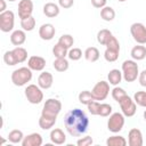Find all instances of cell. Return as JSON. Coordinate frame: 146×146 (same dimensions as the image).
I'll use <instances>...</instances> for the list:
<instances>
[{"mask_svg":"<svg viewBox=\"0 0 146 146\" xmlns=\"http://www.w3.org/2000/svg\"><path fill=\"white\" fill-rule=\"evenodd\" d=\"M64 125L72 137H80L87 132L89 128V119L80 108H73L64 116Z\"/></svg>","mask_w":146,"mask_h":146,"instance_id":"obj_1","label":"cell"},{"mask_svg":"<svg viewBox=\"0 0 146 146\" xmlns=\"http://www.w3.org/2000/svg\"><path fill=\"white\" fill-rule=\"evenodd\" d=\"M122 75L124 81L127 82H133L137 80L139 75V68L138 64L133 59H127L122 63Z\"/></svg>","mask_w":146,"mask_h":146,"instance_id":"obj_2","label":"cell"},{"mask_svg":"<svg viewBox=\"0 0 146 146\" xmlns=\"http://www.w3.org/2000/svg\"><path fill=\"white\" fill-rule=\"evenodd\" d=\"M32 79V70L27 67H19L11 73V82L16 87H23Z\"/></svg>","mask_w":146,"mask_h":146,"instance_id":"obj_3","label":"cell"},{"mask_svg":"<svg viewBox=\"0 0 146 146\" xmlns=\"http://www.w3.org/2000/svg\"><path fill=\"white\" fill-rule=\"evenodd\" d=\"M60 111H62V103L56 98H49L43 104L41 115L57 117V115L60 113Z\"/></svg>","mask_w":146,"mask_h":146,"instance_id":"obj_4","label":"cell"},{"mask_svg":"<svg viewBox=\"0 0 146 146\" xmlns=\"http://www.w3.org/2000/svg\"><path fill=\"white\" fill-rule=\"evenodd\" d=\"M25 97L29 100V103L36 105L40 104L43 100V92L41 88L36 84H29L25 88Z\"/></svg>","mask_w":146,"mask_h":146,"instance_id":"obj_5","label":"cell"},{"mask_svg":"<svg viewBox=\"0 0 146 146\" xmlns=\"http://www.w3.org/2000/svg\"><path fill=\"white\" fill-rule=\"evenodd\" d=\"M123 125H124V115L122 113L115 112L110 115V119L107 121V129L111 132L113 133L120 132L123 129Z\"/></svg>","mask_w":146,"mask_h":146,"instance_id":"obj_6","label":"cell"},{"mask_svg":"<svg viewBox=\"0 0 146 146\" xmlns=\"http://www.w3.org/2000/svg\"><path fill=\"white\" fill-rule=\"evenodd\" d=\"M119 105H120V108H121V112L124 116L127 117H131L136 114L137 112V104L135 103V100L129 97L128 95L124 96L120 102H119Z\"/></svg>","mask_w":146,"mask_h":146,"instance_id":"obj_7","label":"cell"},{"mask_svg":"<svg viewBox=\"0 0 146 146\" xmlns=\"http://www.w3.org/2000/svg\"><path fill=\"white\" fill-rule=\"evenodd\" d=\"M15 24V14L11 10H6L0 13V30L5 33L10 32L14 29Z\"/></svg>","mask_w":146,"mask_h":146,"instance_id":"obj_8","label":"cell"},{"mask_svg":"<svg viewBox=\"0 0 146 146\" xmlns=\"http://www.w3.org/2000/svg\"><path fill=\"white\" fill-rule=\"evenodd\" d=\"M130 33L138 44L146 43V26L143 23H133L130 26Z\"/></svg>","mask_w":146,"mask_h":146,"instance_id":"obj_9","label":"cell"},{"mask_svg":"<svg viewBox=\"0 0 146 146\" xmlns=\"http://www.w3.org/2000/svg\"><path fill=\"white\" fill-rule=\"evenodd\" d=\"M91 92H92V96H94V98L96 100H104V99H106V97L110 94V83H108V81L102 80V81L97 82L94 86Z\"/></svg>","mask_w":146,"mask_h":146,"instance_id":"obj_10","label":"cell"},{"mask_svg":"<svg viewBox=\"0 0 146 146\" xmlns=\"http://www.w3.org/2000/svg\"><path fill=\"white\" fill-rule=\"evenodd\" d=\"M33 2L32 0H21L18 3V16L21 19H25L32 16Z\"/></svg>","mask_w":146,"mask_h":146,"instance_id":"obj_11","label":"cell"},{"mask_svg":"<svg viewBox=\"0 0 146 146\" xmlns=\"http://www.w3.org/2000/svg\"><path fill=\"white\" fill-rule=\"evenodd\" d=\"M55 33H56L55 26L52 24H50V23L42 24L40 26V29H39V36L42 40H46V41L51 40L55 36Z\"/></svg>","mask_w":146,"mask_h":146,"instance_id":"obj_12","label":"cell"},{"mask_svg":"<svg viewBox=\"0 0 146 146\" xmlns=\"http://www.w3.org/2000/svg\"><path fill=\"white\" fill-rule=\"evenodd\" d=\"M128 144L130 146H143V133L139 129L132 128L128 133Z\"/></svg>","mask_w":146,"mask_h":146,"instance_id":"obj_13","label":"cell"},{"mask_svg":"<svg viewBox=\"0 0 146 146\" xmlns=\"http://www.w3.org/2000/svg\"><path fill=\"white\" fill-rule=\"evenodd\" d=\"M27 66L32 71H42L46 66V59L41 56H31L27 60Z\"/></svg>","mask_w":146,"mask_h":146,"instance_id":"obj_14","label":"cell"},{"mask_svg":"<svg viewBox=\"0 0 146 146\" xmlns=\"http://www.w3.org/2000/svg\"><path fill=\"white\" fill-rule=\"evenodd\" d=\"M42 141H43L42 136L38 132H33V133H30L24 137L22 145L23 146H41Z\"/></svg>","mask_w":146,"mask_h":146,"instance_id":"obj_15","label":"cell"},{"mask_svg":"<svg viewBox=\"0 0 146 146\" xmlns=\"http://www.w3.org/2000/svg\"><path fill=\"white\" fill-rule=\"evenodd\" d=\"M54 78L52 74L49 72H42L38 78V86L41 89H49L52 86Z\"/></svg>","mask_w":146,"mask_h":146,"instance_id":"obj_16","label":"cell"},{"mask_svg":"<svg viewBox=\"0 0 146 146\" xmlns=\"http://www.w3.org/2000/svg\"><path fill=\"white\" fill-rule=\"evenodd\" d=\"M50 140L56 145H63L66 141V135L59 128H55L50 131Z\"/></svg>","mask_w":146,"mask_h":146,"instance_id":"obj_17","label":"cell"},{"mask_svg":"<svg viewBox=\"0 0 146 146\" xmlns=\"http://www.w3.org/2000/svg\"><path fill=\"white\" fill-rule=\"evenodd\" d=\"M25 40H26V33L24 30H15L10 35V42L16 47L22 46L25 42Z\"/></svg>","mask_w":146,"mask_h":146,"instance_id":"obj_18","label":"cell"},{"mask_svg":"<svg viewBox=\"0 0 146 146\" xmlns=\"http://www.w3.org/2000/svg\"><path fill=\"white\" fill-rule=\"evenodd\" d=\"M43 14L49 18L56 17L59 15V6L54 2H47L43 6Z\"/></svg>","mask_w":146,"mask_h":146,"instance_id":"obj_19","label":"cell"},{"mask_svg":"<svg viewBox=\"0 0 146 146\" xmlns=\"http://www.w3.org/2000/svg\"><path fill=\"white\" fill-rule=\"evenodd\" d=\"M123 79V75H122V72L117 68H113L108 72L107 74V80H108V83L112 84V86H117Z\"/></svg>","mask_w":146,"mask_h":146,"instance_id":"obj_20","label":"cell"},{"mask_svg":"<svg viewBox=\"0 0 146 146\" xmlns=\"http://www.w3.org/2000/svg\"><path fill=\"white\" fill-rule=\"evenodd\" d=\"M130 55H131V57H132L133 60H143L146 57V47L143 46V44L135 46L131 49Z\"/></svg>","mask_w":146,"mask_h":146,"instance_id":"obj_21","label":"cell"},{"mask_svg":"<svg viewBox=\"0 0 146 146\" xmlns=\"http://www.w3.org/2000/svg\"><path fill=\"white\" fill-rule=\"evenodd\" d=\"M57 117H51V116H46V115H41L39 119V127L42 130H49L51 129L55 123H56Z\"/></svg>","mask_w":146,"mask_h":146,"instance_id":"obj_22","label":"cell"},{"mask_svg":"<svg viewBox=\"0 0 146 146\" xmlns=\"http://www.w3.org/2000/svg\"><path fill=\"white\" fill-rule=\"evenodd\" d=\"M84 58L88 60V62H91V63H95L99 59V50L96 48V47H89L84 50V54H83Z\"/></svg>","mask_w":146,"mask_h":146,"instance_id":"obj_23","label":"cell"},{"mask_svg":"<svg viewBox=\"0 0 146 146\" xmlns=\"http://www.w3.org/2000/svg\"><path fill=\"white\" fill-rule=\"evenodd\" d=\"M100 17L105 22H112L115 18V11H114V9L112 7L105 6V7H103L100 9Z\"/></svg>","mask_w":146,"mask_h":146,"instance_id":"obj_24","label":"cell"},{"mask_svg":"<svg viewBox=\"0 0 146 146\" xmlns=\"http://www.w3.org/2000/svg\"><path fill=\"white\" fill-rule=\"evenodd\" d=\"M106 145L107 146H125L127 145V140L124 137L122 136H111L106 139Z\"/></svg>","mask_w":146,"mask_h":146,"instance_id":"obj_25","label":"cell"},{"mask_svg":"<svg viewBox=\"0 0 146 146\" xmlns=\"http://www.w3.org/2000/svg\"><path fill=\"white\" fill-rule=\"evenodd\" d=\"M112 35H113V34H112V32H111L110 30L103 29V30H100V31L97 33V41H98V43H100L102 46H106V43L108 42V40L111 39Z\"/></svg>","mask_w":146,"mask_h":146,"instance_id":"obj_26","label":"cell"},{"mask_svg":"<svg viewBox=\"0 0 146 146\" xmlns=\"http://www.w3.org/2000/svg\"><path fill=\"white\" fill-rule=\"evenodd\" d=\"M52 66L57 72H65L68 70L70 64L66 58H56L52 63Z\"/></svg>","mask_w":146,"mask_h":146,"instance_id":"obj_27","label":"cell"},{"mask_svg":"<svg viewBox=\"0 0 146 146\" xmlns=\"http://www.w3.org/2000/svg\"><path fill=\"white\" fill-rule=\"evenodd\" d=\"M24 135H23V131L22 130H18V129H14L9 132L8 135V140L13 144H18V143H22L23 139H24Z\"/></svg>","mask_w":146,"mask_h":146,"instance_id":"obj_28","label":"cell"},{"mask_svg":"<svg viewBox=\"0 0 146 146\" xmlns=\"http://www.w3.org/2000/svg\"><path fill=\"white\" fill-rule=\"evenodd\" d=\"M13 52H14L15 58H16V60H17L18 64L19 63H24L27 59V51H26L25 48H23L21 46L19 47H16L15 49H13Z\"/></svg>","mask_w":146,"mask_h":146,"instance_id":"obj_29","label":"cell"},{"mask_svg":"<svg viewBox=\"0 0 146 146\" xmlns=\"http://www.w3.org/2000/svg\"><path fill=\"white\" fill-rule=\"evenodd\" d=\"M52 54L56 58H65L68 54V49L57 42L52 48Z\"/></svg>","mask_w":146,"mask_h":146,"instance_id":"obj_30","label":"cell"},{"mask_svg":"<svg viewBox=\"0 0 146 146\" xmlns=\"http://www.w3.org/2000/svg\"><path fill=\"white\" fill-rule=\"evenodd\" d=\"M78 98H79V102H80L82 105H88V104L91 103L92 100H96V99L94 98V96H92V92L89 91V90H83V91H81V92L79 94Z\"/></svg>","mask_w":146,"mask_h":146,"instance_id":"obj_31","label":"cell"},{"mask_svg":"<svg viewBox=\"0 0 146 146\" xmlns=\"http://www.w3.org/2000/svg\"><path fill=\"white\" fill-rule=\"evenodd\" d=\"M21 27L26 32H30V31H33L34 27H35V18L33 16L29 17V18H25V19H21Z\"/></svg>","mask_w":146,"mask_h":146,"instance_id":"obj_32","label":"cell"},{"mask_svg":"<svg viewBox=\"0 0 146 146\" xmlns=\"http://www.w3.org/2000/svg\"><path fill=\"white\" fill-rule=\"evenodd\" d=\"M133 100L138 106L146 108V91H137L133 95Z\"/></svg>","mask_w":146,"mask_h":146,"instance_id":"obj_33","label":"cell"},{"mask_svg":"<svg viewBox=\"0 0 146 146\" xmlns=\"http://www.w3.org/2000/svg\"><path fill=\"white\" fill-rule=\"evenodd\" d=\"M119 54H120L119 50H113V49H108V48H106V49H105V52H104V58H105L107 62L113 63V62L117 60V58H119Z\"/></svg>","mask_w":146,"mask_h":146,"instance_id":"obj_34","label":"cell"},{"mask_svg":"<svg viewBox=\"0 0 146 146\" xmlns=\"http://www.w3.org/2000/svg\"><path fill=\"white\" fill-rule=\"evenodd\" d=\"M124 96H127V92H125V90H124L123 88H120V87L115 86V87L112 89V97H113V99H114L115 102L119 103Z\"/></svg>","mask_w":146,"mask_h":146,"instance_id":"obj_35","label":"cell"},{"mask_svg":"<svg viewBox=\"0 0 146 146\" xmlns=\"http://www.w3.org/2000/svg\"><path fill=\"white\" fill-rule=\"evenodd\" d=\"M58 43H60L62 46H64V47H66L67 49H70V48L73 46V43H74V39H73V36H72L71 34H63V35L59 38Z\"/></svg>","mask_w":146,"mask_h":146,"instance_id":"obj_36","label":"cell"},{"mask_svg":"<svg viewBox=\"0 0 146 146\" xmlns=\"http://www.w3.org/2000/svg\"><path fill=\"white\" fill-rule=\"evenodd\" d=\"M3 62L8 66H14V65L18 64L17 60H16V58H15V55H14L13 50H8V51L5 52V55H3Z\"/></svg>","mask_w":146,"mask_h":146,"instance_id":"obj_37","label":"cell"},{"mask_svg":"<svg viewBox=\"0 0 146 146\" xmlns=\"http://www.w3.org/2000/svg\"><path fill=\"white\" fill-rule=\"evenodd\" d=\"M88 111L90 114L92 115H99V108H100V103H98L97 100H92L91 103H89L87 105Z\"/></svg>","mask_w":146,"mask_h":146,"instance_id":"obj_38","label":"cell"},{"mask_svg":"<svg viewBox=\"0 0 146 146\" xmlns=\"http://www.w3.org/2000/svg\"><path fill=\"white\" fill-rule=\"evenodd\" d=\"M67 56L71 60H79L82 57V51H81L80 48H72V49L68 50Z\"/></svg>","mask_w":146,"mask_h":146,"instance_id":"obj_39","label":"cell"},{"mask_svg":"<svg viewBox=\"0 0 146 146\" xmlns=\"http://www.w3.org/2000/svg\"><path fill=\"white\" fill-rule=\"evenodd\" d=\"M112 106L110 104H106V103H103L100 104V108H99V115L103 116V117H106V116H110L112 114Z\"/></svg>","mask_w":146,"mask_h":146,"instance_id":"obj_40","label":"cell"},{"mask_svg":"<svg viewBox=\"0 0 146 146\" xmlns=\"http://www.w3.org/2000/svg\"><path fill=\"white\" fill-rule=\"evenodd\" d=\"M106 48L108 49H113V50H119L120 51V42L115 36H111V39L108 40V42L106 43Z\"/></svg>","mask_w":146,"mask_h":146,"instance_id":"obj_41","label":"cell"},{"mask_svg":"<svg viewBox=\"0 0 146 146\" xmlns=\"http://www.w3.org/2000/svg\"><path fill=\"white\" fill-rule=\"evenodd\" d=\"M92 143H94V140H92V138H91L90 136L82 137V138H80V139L76 141L78 146H90Z\"/></svg>","mask_w":146,"mask_h":146,"instance_id":"obj_42","label":"cell"},{"mask_svg":"<svg viewBox=\"0 0 146 146\" xmlns=\"http://www.w3.org/2000/svg\"><path fill=\"white\" fill-rule=\"evenodd\" d=\"M74 3V0H58V5L59 7L64 8V9H68L73 6Z\"/></svg>","mask_w":146,"mask_h":146,"instance_id":"obj_43","label":"cell"},{"mask_svg":"<svg viewBox=\"0 0 146 146\" xmlns=\"http://www.w3.org/2000/svg\"><path fill=\"white\" fill-rule=\"evenodd\" d=\"M106 2L107 0H91V5L95 8H100V9L106 6Z\"/></svg>","mask_w":146,"mask_h":146,"instance_id":"obj_44","label":"cell"},{"mask_svg":"<svg viewBox=\"0 0 146 146\" xmlns=\"http://www.w3.org/2000/svg\"><path fill=\"white\" fill-rule=\"evenodd\" d=\"M138 81H139L140 86L146 87V70H144V71H141V72L139 73V75H138Z\"/></svg>","mask_w":146,"mask_h":146,"instance_id":"obj_45","label":"cell"},{"mask_svg":"<svg viewBox=\"0 0 146 146\" xmlns=\"http://www.w3.org/2000/svg\"><path fill=\"white\" fill-rule=\"evenodd\" d=\"M6 11V1L5 0H0V13Z\"/></svg>","mask_w":146,"mask_h":146,"instance_id":"obj_46","label":"cell"},{"mask_svg":"<svg viewBox=\"0 0 146 146\" xmlns=\"http://www.w3.org/2000/svg\"><path fill=\"white\" fill-rule=\"evenodd\" d=\"M144 119H145V121H146V110L144 111Z\"/></svg>","mask_w":146,"mask_h":146,"instance_id":"obj_47","label":"cell"},{"mask_svg":"<svg viewBox=\"0 0 146 146\" xmlns=\"http://www.w3.org/2000/svg\"><path fill=\"white\" fill-rule=\"evenodd\" d=\"M117 1H120V2H124V1H127V0H117Z\"/></svg>","mask_w":146,"mask_h":146,"instance_id":"obj_48","label":"cell"},{"mask_svg":"<svg viewBox=\"0 0 146 146\" xmlns=\"http://www.w3.org/2000/svg\"><path fill=\"white\" fill-rule=\"evenodd\" d=\"M8 1H10V2H14V1H16V0H8Z\"/></svg>","mask_w":146,"mask_h":146,"instance_id":"obj_49","label":"cell"}]
</instances>
